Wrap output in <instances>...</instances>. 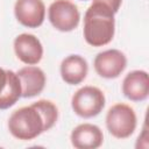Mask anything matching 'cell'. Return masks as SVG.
Returning <instances> with one entry per match:
<instances>
[{
  "mask_svg": "<svg viewBox=\"0 0 149 149\" xmlns=\"http://www.w3.org/2000/svg\"><path fill=\"white\" fill-rule=\"evenodd\" d=\"M114 12L105 3L93 1L84 15L83 35L87 44L104 47L108 44L115 33Z\"/></svg>",
  "mask_w": 149,
  "mask_h": 149,
  "instance_id": "6da1fadb",
  "label": "cell"
},
{
  "mask_svg": "<svg viewBox=\"0 0 149 149\" xmlns=\"http://www.w3.org/2000/svg\"><path fill=\"white\" fill-rule=\"evenodd\" d=\"M8 130L17 140L30 141L49 130L42 112L34 105L14 111L8 119Z\"/></svg>",
  "mask_w": 149,
  "mask_h": 149,
  "instance_id": "7a4b0ae2",
  "label": "cell"
},
{
  "mask_svg": "<svg viewBox=\"0 0 149 149\" xmlns=\"http://www.w3.org/2000/svg\"><path fill=\"white\" fill-rule=\"evenodd\" d=\"M137 118L133 107L127 104L113 105L106 114V127L115 139H127L136 129Z\"/></svg>",
  "mask_w": 149,
  "mask_h": 149,
  "instance_id": "3957f363",
  "label": "cell"
},
{
  "mask_svg": "<svg viewBox=\"0 0 149 149\" xmlns=\"http://www.w3.org/2000/svg\"><path fill=\"white\" fill-rule=\"evenodd\" d=\"M105 94L95 86H84L80 87L71 98V107L80 118L90 119L100 114L105 107Z\"/></svg>",
  "mask_w": 149,
  "mask_h": 149,
  "instance_id": "277c9868",
  "label": "cell"
},
{
  "mask_svg": "<svg viewBox=\"0 0 149 149\" xmlns=\"http://www.w3.org/2000/svg\"><path fill=\"white\" fill-rule=\"evenodd\" d=\"M48 17L54 28L59 31L76 29L80 21L78 7L70 0H55L48 9Z\"/></svg>",
  "mask_w": 149,
  "mask_h": 149,
  "instance_id": "5b68a950",
  "label": "cell"
},
{
  "mask_svg": "<svg viewBox=\"0 0 149 149\" xmlns=\"http://www.w3.org/2000/svg\"><path fill=\"white\" fill-rule=\"evenodd\" d=\"M95 72L106 79L118 78L127 66L126 55L118 49H108L99 52L93 62Z\"/></svg>",
  "mask_w": 149,
  "mask_h": 149,
  "instance_id": "8992f818",
  "label": "cell"
},
{
  "mask_svg": "<svg viewBox=\"0 0 149 149\" xmlns=\"http://www.w3.org/2000/svg\"><path fill=\"white\" fill-rule=\"evenodd\" d=\"M14 14L22 26L38 28L45 17V6L42 0H16Z\"/></svg>",
  "mask_w": 149,
  "mask_h": 149,
  "instance_id": "52a82bcc",
  "label": "cell"
},
{
  "mask_svg": "<svg viewBox=\"0 0 149 149\" xmlns=\"http://www.w3.org/2000/svg\"><path fill=\"white\" fill-rule=\"evenodd\" d=\"M14 51L16 57L27 65H35L40 63L43 57V47L41 41L33 34L23 33L15 37Z\"/></svg>",
  "mask_w": 149,
  "mask_h": 149,
  "instance_id": "ba28073f",
  "label": "cell"
},
{
  "mask_svg": "<svg viewBox=\"0 0 149 149\" xmlns=\"http://www.w3.org/2000/svg\"><path fill=\"white\" fill-rule=\"evenodd\" d=\"M122 93L132 101H143L149 95V77L144 70H134L122 81Z\"/></svg>",
  "mask_w": 149,
  "mask_h": 149,
  "instance_id": "9c48e42d",
  "label": "cell"
},
{
  "mask_svg": "<svg viewBox=\"0 0 149 149\" xmlns=\"http://www.w3.org/2000/svg\"><path fill=\"white\" fill-rule=\"evenodd\" d=\"M70 140L76 149H97L104 142V134L93 123H80L73 128Z\"/></svg>",
  "mask_w": 149,
  "mask_h": 149,
  "instance_id": "30bf717a",
  "label": "cell"
},
{
  "mask_svg": "<svg viewBox=\"0 0 149 149\" xmlns=\"http://www.w3.org/2000/svg\"><path fill=\"white\" fill-rule=\"evenodd\" d=\"M16 74L20 78L23 98L36 97L44 90L47 78L41 68L27 65L24 68H21L16 72Z\"/></svg>",
  "mask_w": 149,
  "mask_h": 149,
  "instance_id": "8fae6325",
  "label": "cell"
},
{
  "mask_svg": "<svg viewBox=\"0 0 149 149\" xmlns=\"http://www.w3.org/2000/svg\"><path fill=\"white\" fill-rule=\"evenodd\" d=\"M61 77L69 85H78L87 76L88 65L84 57L80 55H70L61 63Z\"/></svg>",
  "mask_w": 149,
  "mask_h": 149,
  "instance_id": "7c38bea8",
  "label": "cell"
},
{
  "mask_svg": "<svg viewBox=\"0 0 149 149\" xmlns=\"http://www.w3.org/2000/svg\"><path fill=\"white\" fill-rule=\"evenodd\" d=\"M7 73L8 81L3 93L0 95V109H7L12 107L22 97V88L19 76L12 70H7Z\"/></svg>",
  "mask_w": 149,
  "mask_h": 149,
  "instance_id": "4fadbf2b",
  "label": "cell"
},
{
  "mask_svg": "<svg viewBox=\"0 0 149 149\" xmlns=\"http://www.w3.org/2000/svg\"><path fill=\"white\" fill-rule=\"evenodd\" d=\"M93 1H98V2H101V3H105L106 6H108L114 13H116L121 6V2L122 0H93Z\"/></svg>",
  "mask_w": 149,
  "mask_h": 149,
  "instance_id": "5bb4252c",
  "label": "cell"
},
{
  "mask_svg": "<svg viewBox=\"0 0 149 149\" xmlns=\"http://www.w3.org/2000/svg\"><path fill=\"white\" fill-rule=\"evenodd\" d=\"M7 81H8L7 70H3L2 68H0V95L3 93V91L7 86Z\"/></svg>",
  "mask_w": 149,
  "mask_h": 149,
  "instance_id": "9a60e30c",
  "label": "cell"
}]
</instances>
